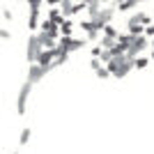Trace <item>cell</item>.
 <instances>
[{
	"mask_svg": "<svg viewBox=\"0 0 154 154\" xmlns=\"http://www.w3.org/2000/svg\"><path fill=\"white\" fill-rule=\"evenodd\" d=\"M39 51H42V44H39L37 37H30V42H28V60L30 62H35L39 55Z\"/></svg>",
	"mask_w": 154,
	"mask_h": 154,
	"instance_id": "1",
	"label": "cell"
},
{
	"mask_svg": "<svg viewBox=\"0 0 154 154\" xmlns=\"http://www.w3.org/2000/svg\"><path fill=\"white\" fill-rule=\"evenodd\" d=\"M85 42H81V39H71V37H64L62 42H60V46L58 48H62V51H76V48H81V46H83Z\"/></svg>",
	"mask_w": 154,
	"mask_h": 154,
	"instance_id": "2",
	"label": "cell"
},
{
	"mask_svg": "<svg viewBox=\"0 0 154 154\" xmlns=\"http://www.w3.org/2000/svg\"><path fill=\"white\" fill-rule=\"evenodd\" d=\"M44 74H46L44 67H39V64H32L30 71H28V83H37V81L44 76Z\"/></svg>",
	"mask_w": 154,
	"mask_h": 154,
	"instance_id": "3",
	"label": "cell"
},
{
	"mask_svg": "<svg viewBox=\"0 0 154 154\" xmlns=\"http://www.w3.org/2000/svg\"><path fill=\"white\" fill-rule=\"evenodd\" d=\"M30 88H32V83H26V85H23V90H21V94H19V115L26 113V99H28Z\"/></svg>",
	"mask_w": 154,
	"mask_h": 154,
	"instance_id": "4",
	"label": "cell"
},
{
	"mask_svg": "<svg viewBox=\"0 0 154 154\" xmlns=\"http://www.w3.org/2000/svg\"><path fill=\"white\" fill-rule=\"evenodd\" d=\"M42 28H44V35H48V37H55V35H58V23H53L51 19L44 21V23H42Z\"/></svg>",
	"mask_w": 154,
	"mask_h": 154,
	"instance_id": "5",
	"label": "cell"
},
{
	"mask_svg": "<svg viewBox=\"0 0 154 154\" xmlns=\"http://www.w3.org/2000/svg\"><path fill=\"white\" fill-rule=\"evenodd\" d=\"M39 28V7H30V30Z\"/></svg>",
	"mask_w": 154,
	"mask_h": 154,
	"instance_id": "6",
	"label": "cell"
},
{
	"mask_svg": "<svg viewBox=\"0 0 154 154\" xmlns=\"http://www.w3.org/2000/svg\"><path fill=\"white\" fill-rule=\"evenodd\" d=\"M143 23H138L136 19H129V35H143Z\"/></svg>",
	"mask_w": 154,
	"mask_h": 154,
	"instance_id": "7",
	"label": "cell"
},
{
	"mask_svg": "<svg viewBox=\"0 0 154 154\" xmlns=\"http://www.w3.org/2000/svg\"><path fill=\"white\" fill-rule=\"evenodd\" d=\"M120 2V12H129L131 7H136L138 2H143V0H117Z\"/></svg>",
	"mask_w": 154,
	"mask_h": 154,
	"instance_id": "8",
	"label": "cell"
},
{
	"mask_svg": "<svg viewBox=\"0 0 154 154\" xmlns=\"http://www.w3.org/2000/svg\"><path fill=\"white\" fill-rule=\"evenodd\" d=\"M60 30H62V35H64V37H69V35H71V28H74V26H71V21H62V23H60Z\"/></svg>",
	"mask_w": 154,
	"mask_h": 154,
	"instance_id": "9",
	"label": "cell"
},
{
	"mask_svg": "<svg viewBox=\"0 0 154 154\" xmlns=\"http://www.w3.org/2000/svg\"><path fill=\"white\" fill-rule=\"evenodd\" d=\"M48 19H51L53 23H62V19H60V7H55V9H51V14H48Z\"/></svg>",
	"mask_w": 154,
	"mask_h": 154,
	"instance_id": "10",
	"label": "cell"
},
{
	"mask_svg": "<svg viewBox=\"0 0 154 154\" xmlns=\"http://www.w3.org/2000/svg\"><path fill=\"white\" fill-rule=\"evenodd\" d=\"M131 19H136V21H138V23H143V26H149V16H147V14H136V16H131Z\"/></svg>",
	"mask_w": 154,
	"mask_h": 154,
	"instance_id": "11",
	"label": "cell"
},
{
	"mask_svg": "<svg viewBox=\"0 0 154 154\" xmlns=\"http://www.w3.org/2000/svg\"><path fill=\"white\" fill-rule=\"evenodd\" d=\"M28 138H30V129H23V134H21V145H26Z\"/></svg>",
	"mask_w": 154,
	"mask_h": 154,
	"instance_id": "12",
	"label": "cell"
},
{
	"mask_svg": "<svg viewBox=\"0 0 154 154\" xmlns=\"http://www.w3.org/2000/svg\"><path fill=\"white\" fill-rule=\"evenodd\" d=\"M28 5L30 7H42V2H44V0H26Z\"/></svg>",
	"mask_w": 154,
	"mask_h": 154,
	"instance_id": "13",
	"label": "cell"
},
{
	"mask_svg": "<svg viewBox=\"0 0 154 154\" xmlns=\"http://www.w3.org/2000/svg\"><path fill=\"white\" fill-rule=\"evenodd\" d=\"M134 64H136V67H145V64H147V60H145V58H140V60H134Z\"/></svg>",
	"mask_w": 154,
	"mask_h": 154,
	"instance_id": "14",
	"label": "cell"
},
{
	"mask_svg": "<svg viewBox=\"0 0 154 154\" xmlns=\"http://www.w3.org/2000/svg\"><path fill=\"white\" fill-rule=\"evenodd\" d=\"M2 16H5L7 21H12V19H14V16H12V12H9V9H2Z\"/></svg>",
	"mask_w": 154,
	"mask_h": 154,
	"instance_id": "15",
	"label": "cell"
},
{
	"mask_svg": "<svg viewBox=\"0 0 154 154\" xmlns=\"http://www.w3.org/2000/svg\"><path fill=\"white\" fill-rule=\"evenodd\" d=\"M9 37H12V35H9L7 30H0V39H9Z\"/></svg>",
	"mask_w": 154,
	"mask_h": 154,
	"instance_id": "16",
	"label": "cell"
},
{
	"mask_svg": "<svg viewBox=\"0 0 154 154\" xmlns=\"http://www.w3.org/2000/svg\"><path fill=\"white\" fill-rule=\"evenodd\" d=\"M48 5H60V0H46Z\"/></svg>",
	"mask_w": 154,
	"mask_h": 154,
	"instance_id": "17",
	"label": "cell"
},
{
	"mask_svg": "<svg viewBox=\"0 0 154 154\" xmlns=\"http://www.w3.org/2000/svg\"><path fill=\"white\" fill-rule=\"evenodd\" d=\"M81 2H85V5H88V2H101V0H81Z\"/></svg>",
	"mask_w": 154,
	"mask_h": 154,
	"instance_id": "18",
	"label": "cell"
},
{
	"mask_svg": "<svg viewBox=\"0 0 154 154\" xmlns=\"http://www.w3.org/2000/svg\"><path fill=\"white\" fill-rule=\"evenodd\" d=\"M152 46H154V42H152ZM152 58H154V53H152Z\"/></svg>",
	"mask_w": 154,
	"mask_h": 154,
	"instance_id": "19",
	"label": "cell"
},
{
	"mask_svg": "<svg viewBox=\"0 0 154 154\" xmlns=\"http://www.w3.org/2000/svg\"><path fill=\"white\" fill-rule=\"evenodd\" d=\"M103 2H108V0H103Z\"/></svg>",
	"mask_w": 154,
	"mask_h": 154,
	"instance_id": "20",
	"label": "cell"
}]
</instances>
